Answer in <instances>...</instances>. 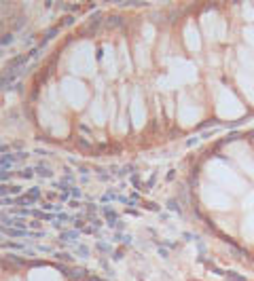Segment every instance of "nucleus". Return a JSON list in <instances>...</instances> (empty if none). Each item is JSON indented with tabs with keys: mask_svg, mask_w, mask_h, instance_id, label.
Returning <instances> with one entry per match:
<instances>
[{
	"mask_svg": "<svg viewBox=\"0 0 254 281\" xmlns=\"http://www.w3.org/2000/svg\"><path fill=\"white\" fill-rule=\"evenodd\" d=\"M210 176L216 180L220 186H225V188H229L233 192H244L246 188H248L246 180L239 176V173L233 169L231 165L220 163V161H214V163L210 165Z\"/></svg>",
	"mask_w": 254,
	"mask_h": 281,
	"instance_id": "1",
	"label": "nucleus"
},
{
	"mask_svg": "<svg viewBox=\"0 0 254 281\" xmlns=\"http://www.w3.org/2000/svg\"><path fill=\"white\" fill-rule=\"evenodd\" d=\"M246 112L244 104L237 99V95L229 89H223L218 95V115L225 118H237Z\"/></svg>",
	"mask_w": 254,
	"mask_h": 281,
	"instance_id": "2",
	"label": "nucleus"
},
{
	"mask_svg": "<svg viewBox=\"0 0 254 281\" xmlns=\"http://www.w3.org/2000/svg\"><path fill=\"white\" fill-rule=\"evenodd\" d=\"M227 150L231 152V157H235V161L239 163V167H242V171L246 173V176L254 178V155H252V150L248 148V144L235 142V144H231Z\"/></svg>",
	"mask_w": 254,
	"mask_h": 281,
	"instance_id": "3",
	"label": "nucleus"
},
{
	"mask_svg": "<svg viewBox=\"0 0 254 281\" xmlns=\"http://www.w3.org/2000/svg\"><path fill=\"white\" fill-rule=\"evenodd\" d=\"M237 85H239V89H242V93L246 95V99L254 106V74H250L248 70L237 72Z\"/></svg>",
	"mask_w": 254,
	"mask_h": 281,
	"instance_id": "4",
	"label": "nucleus"
},
{
	"mask_svg": "<svg viewBox=\"0 0 254 281\" xmlns=\"http://www.w3.org/2000/svg\"><path fill=\"white\" fill-rule=\"evenodd\" d=\"M205 201H210V205L216 207V210H229L231 207V197L216 190L214 186H212V190H205Z\"/></svg>",
	"mask_w": 254,
	"mask_h": 281,
	"instance_id": "5",
	"label": "nucleus"
},
{
	"mask_svg": "<svg viewBox=\"0 0 254 281\" xmlns=\"http://www.w3.org/2000/svg\"><path fill=\"white\" fill-rule=\"evenodd\" d=\"M205 30H208L210 38H216V40L225 38V22L218 15H208V17H205Z\"/></svg>",
	"mask_w": 254,
	"mask_h": 281,
	"instance_id": "6",
	"label": "nucleus"
},
{
	"mask_svg": "<svg viewBox=\"0 0 254 281\" xmlns=\"http://www.w3.org/2000/svg\"><path fill=\"white\" fill-rule=\"evenodd\" d=\"M242 235L246 241H254V211H250L242 222Z\"/></svg>",
	"mask_w": 254,
	"mask_h": 281,
	"instance_id": "7",
	"label": "nucleus"
},
{
	"mask_svg": "<svg viewBox=\"0 0 254 281\" xmlns=\"http://www.w3.org/2000/svg\"><path fill=\"white\" fill-rule=\"evenodd\" d=\"M239 62L246 66V70H248L250 74H254V51L242 47V49H239Z\"/></svg>",
	"mask_w": 254,
	"mask_h": 281,
	"instance_id": "8",
	"label": "nucleus"
},
{
	"mask_svg": "<svg viewBox=\"0 0 254 281\" xmlns=\"http://www.w3.org/2000/svg\"><path fill=\"white\" fill-rule=\"evenodd\" d=\"M244 210H248V211H254V190L248 192L244 199Z\"/></svg>",
	"mask_w": 254,
	"mask_h": 281,
	"instance_id": "9",
	"label": "nucleus"
},
{
	"mask_svg": "<svg viewBox=\"0 0 254 281\" xmlns=\"http://www.w3.org/2000/svg\"><path fill=\"white\" fill-rule=\"evenodd\" d=\"M244 38H246V43L254 49V28H246L244 30Z\"/></svg>",
	"mask_w": 254,
	"mask_h": 281,
	"instance_id": "10",
	"label": "nucleus"
},
{
	"mask_svg": "<svg viewBox=\"0 0 254 281\" xmlns=\"http://www.w3.org/2000/svg\"><path fill=\"white\" fill-rule=\"evenodd\" d=\"M189 45L193 49H197L199 47V38H197V32H193V28H189Z\"/></svg>",
	"mask_w": 254,
	"mask_h": 281,
	"instance_id": "11",
	"label": "nucleus"
},
{
	"mask_svg": "<svg viewBox=\"0 0 254 281\" xmlns=\"http://www.w3.org/2000/svg\"><path fill=\"white\" fill-rule=\"evenodd\" d=\"M244 19H248V22H252V19H254V6H246L244 4Z\"/></svg>",
	"mask_w": 254,
	"mask_h": 281,
	"instance_id": "12",
	"label": "nucleus"
}]
</instances>
